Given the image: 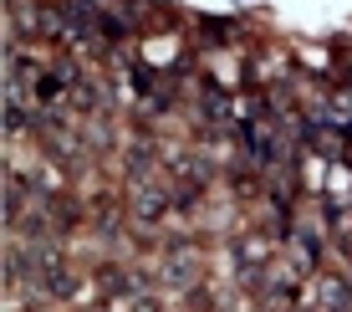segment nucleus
Wrapping results in <instances>:
<instances>
[{
	"instance_id": "2",
	"label": "nucleus",
	"mask_w": 352,
	"mask_h": 312,
	"mask_svg": "<svg viewBox=\"0 0 352 312\" xmlns=\"http://www.w3.org/2000/svg\"><path fill=\"white\" fill-rule=\"evenodd\" d=\"M133 210H138V220H159L168 210V185H159V179H133Z\"/></svg>"
},
{
	"instance_id": "4",
	"label": "nucleus",
	"mask_w": 352,
	"mask_h": 312,
	"mask_svg": "<svg viewBox=\"0 0 352 312\" xmlns=\"http://www.w3.org/2000/svg\"><path fill=\"white\" fill-rule=\"evenodd\" d=\"M311 297H317V307H322V312H347V287L337 282V277H317Z\"/></svg>"
},
{
	"instance_id": "3",
	"label": "nucleus",
	"mask_w": 352,
	"mask_h": 312,
	"mask_svg": "<svg viewBox=\"0 0 352 312\" xmlns=\"http://www.w3.org/2000/svg\"><path fill=\"white\" fill-rule=\"evenodd\" d=\"M159 277L174 287V292H184V287L199 282V256H189V251H168L164 267H159Z\"/></svg>"
},
{
	"instance_id": "1",
	"label": "nucleus",
	"mask_w": 352,
	"mask_h": 312,
	"mask_svg": "<svg viewBox=\"0 0 352 312\" xmlns=\"http://www.w3.org/2000/svg\"><path fill=\"white\" fill-rule=\"evenodd\" d=\"M235 271H240V282L261 287L265 271H271V241L265 236H240L235 241Z\"/></svg>"
}]
</instances>
